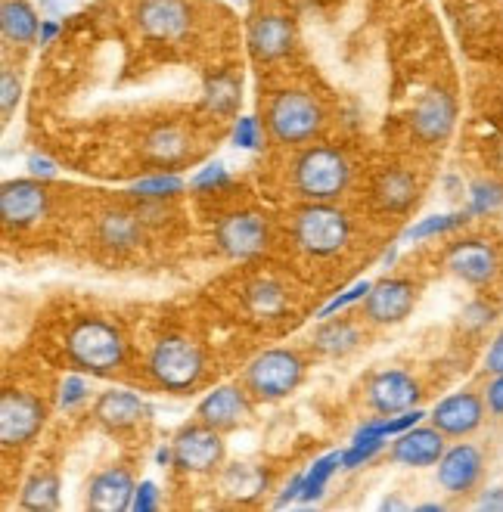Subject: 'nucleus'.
Segmentation results:
<instances>
[{
  "instance_id": "f257e3e1",
  "label": "nucleus",
  "mask_w": 503,
  "mask_h": 512,
  "mask_svg": "<svg viewBox=\"0 0 503 512\" xmlns=\"http://www.w3.org/2000/svg\"><path fill=\"white\" fill-rule=\"evenodd\" d=\"M69 364L91 376H115L128 367V339L106 317H78L66 333Z\"/></svg>"
},
{
  "instance_id": "f03ea898",
  "label": "nucleus",
  "mask_w": 503,
  "mask_h": 512,
  "mask_svg": "<svg viewBox=\"0 0 503 512\" xmlns=\"http://www.w3.org/2000/svg\"><path fill=\"white\" fill-rule=\"evenodd\" d=\"M351 159L336 146H305L292 162V190L305 202H336L351 184Z\"/></svg>"
},
{
  "instance_id": "7ed1b4c3",
  "label": "nucleus",
  "mask_w": 503,
  "mask_h": 512,
  "mask_svg": "<svg viewBox=\"0 0 503 512\" xmlns=\"http://www.w3.org/2000/svg\"><path fill=\"white\" fill-rule=\"evenodd\" d=\"M146 373L171 395H190L209 373V357L190 336H162L146 357Z\"/></svg>"
},
{
  "instance_id": "20e7f679",
  "label": "nucleus",
  "mask_w": 503,
  "mask_h": 512,
  "mask_svg": "<svg viewBox=\"0 0 503 512\" xmlns=\"http://www.w3.org/2000/svg\"><path fill=\"white\" fill-rule=\"evenodd\" d=\"M292 239L308 258H333L351 243V218L333 202H305L292 218Z\"/></svg>"
},
{
  "instance_id": "39448f33",
  "label": "nucleus",
  "mask_w": 503,
  "mask_h": 512,
  "mask_svg": "<svg viewBox=\"0 0 503 512\" xmlns=\"http://www.w3.org/2000/svg\"><path fill=\"white\" fill-rule=\"evenodd\" d=\"M305 354L295 348H268L249 360L243 385L255 401L274 404L289 398L305 379Z\"/></svg>"
},
{
  "instance_id": "423d86ee",
  "label": "nucleus",
  "mask_w": 503,
  "mask_h": 512,
  "mask_svg": "<svg viewBox=\"0 0 503 512\" xmlns=\"http://www.w3.org/2000/svg\"><path fill=\"white\" fill-rule=\"evenodd\" d=\"M268 134L280 146H305L323 131V109L305 90H277L264 112Z\"/></svg>"
},
{
  "instance_id": "0eeeda50",
  "label": "nucleus",
  "mask_w": 503,
  "mask_h": 512,
  "mask_svg": "<svg viewBox=\"0 0 503 512\" xmlns=\"http://www.w3.org/2000/svg\"><path fill=\"white\" fill-rule=\"evenodd\" d=\"M47 426V404L22 388H4L0 395V444L7 450L32 444Z\"/></svg>"
},
{
  "instance_id": "6e6552de",
  "label": "nucleus",
  "mask_w": 503,
  "mask_h": 512,
  "mask_svg": "<svg viewBox=\"0 0 503 512\" xmlns=\"http://www.w3.org/2000/svg\"><path fill=\"white\" fill-rule=\"evenodd\" d=\"M171 447H174V469L184 475H212L224 463V438L218 429L205 426L202 419L177 432Z\"/></svg>"
},
{
  "instance_id": "1a4fd4ad",
  "label": "nucleus",
  "mask_w": 503,
  "mask_h": 512,
  "mask_svg": "<svg viewBox=\"0 0 503 512\" xmlns=\"http://www.w3.org/2000/svg\"><path fill=\"white\" fill-rule=\"evenodd\" d=\"M271 243V227L268 218L258 212H230L215 224V246L221 255L233 261L255 258L268 249Z\"/></svg>"
},
{
  "instance_id": "9d476101",
  "label": "nucleus",
  "mask_w": 503,
  "mask_h": 512,
  "mask_svg": "<svg viewBox=\"0 0 503 512\" xmlns=\"http://www.w3.org/2000/svg\"><path fill=\"white\" fill-rule=\"evenodd\" d=\"M457 128V97L448 87H429L410 112V134L426 146H441Z\"/></svg>"
},
{
  "instance_id": "9b49d317",
  "label": "nucleus",
  "mask_w": 503,
  "mask_h": 512,
  "mask_svg": "<svg viewBox=\"0 0 503 512\" xmlns=\"http://www.w3.org/2000/svg\"><path fill=\"white\" fill-rule=\"evenodd\" d=\"M50 190L44 180L38 177H19V180H7L0 187V218H4L7 227H32L38 221H44L50 215Z\"/></svg>"
},
{
  "instance_id": "f8f14e48",
  "label": "nucleus",
  "mask_w": 503,
  "mask_h": 512,
  "mask_svg": "<svg viewBox=\"0 0 503 512\" xmlns=\"http://www.w3.org/2000/svg\"><path fill=\"white\" fill-rule=\"evenodd\" d=\"M448 270L466 286H491L500 274V252L485 236H463L445 255Z\"/></svg>"
},
{
  "instance_id": "ddd939ff",
  "label": "nucleus",
  "mask_w": 503,
  "mask_h": 512,
  "mask_svg": "<svg viewBox=\"0 0 503 512\" xmlns=\"http://www.w3.org/2000/svg\"><path fill=\"white\" fill-rule=\"evenodd\" d=\"M420 286L407 277H386L373 283V289L364 298V320L373 326H395L410 317L417 308Z\"/></svg>"
},
{
  "instance_id": "4468645a",
  "label": "nucleus",
  "mask_w": 503,
  "mask_h": 512,
  "mask_svg": "<svg viewBox=\"0 0 503 512\" xmlns=\"http://www.w3.org/2000/svg\"><path fill=\"white\" fill-rule=\"evenodd\" d=\"M137 28L150 41H184L193 28V4L190 0H140L137 4Z\"/></svg>"
},
{
  "instance_id": "2eb2a0df",
  "label": "nucleus",
  "mask_w": 503,
  "mask_h": 512,
  "mask_svg": "<svg viewBox=\"0 0 503 512\" xmlns=\"http://www.w3.org/2000/svg\"><path fill=\"white\" fill-rule=\"evenodd\" d=\"M485 413H488L485 395H479V391H454V395L441 398L432 407L429 423L448 438H466L472 432H479V426L485 423Z\"/></svg>"
},
{
  "instance_id": "dca6fc26",
  "label": "nucleus",
  "mask_w": 503,
  "mask_h": 512,
  "mask_svg": "<svg viewBox=\"0 0 503 512\" xmlns=\"http://www.w3.org/2000/svg\"><path fill=\"white\" fill-rule=\"evenodd\" d=\"M485 475V454L476 444H454L438 460V485L451 497H466L479 488Z\"/></svg>"
},
{
  "instance_id": "f3484780",
  "label": "nucleus",
  "mask_w": 503,
  "mask_h": 512,
  "mask_svg": "<svg viewBox=\"0 0 503 512\" xmlns=\"http://www.w3.org/2000/svg\"><path fill=\"white\" fill-rule=\"evenodd\" d=\"M420 382L413 379L407 370H379L367 382V404L379 416H395L420 401Z\"/></svg>"
},
{
  "instance_id": "a211bd4d",
  "label": "nucleus",
  "mask_w": 503,
  "mask_h": 512,
  "mask_svg": "<svg viewBox=\"0 0 503 512\" xmlns=\"http://www.w3.org/2000/svg\"><path fill=\"white\" fill-rule=\"evenodd\" d=\"M445 432L435 429L432 423L429 426H413L401 435H395L392 447H389V457L392 463L398 466H407V469H426V466H438V460L445 457Z\"/></svg>"
},
{
  "instance_id": "6ab92c4d",
  "label": "nucleus",
  "mask_w": 503,
  "mask_h": 512,
  "mask_svg": "<svg viewBox=\"0 0 503 512\" xmlns=\"http://www.w3.org/2000/svg\"><path fill=\"white\" fill-rule=\"evenodd\" d=\"M252 395L246 391V385H221L215 391H209L199 407H196V419H202L205 426H212L218 432H230L240 423L252 416Z\"/></svg>"
},
{
  "instance_id": "aec40b11",
  "label": "nucleus",
  "mask_w": 503,
  "mask_h": 512,
  "mask_svg": "<svg viewBox=\"0 0 503 512\" xmlns=\"http://www.w3.org/2000/svg\"><path fill=\"white\" fill-rule=\"evenodd\" d=\"M246 47L258 63H277L295 47V28L286 16H255L246 28Z\"/></svg>"
},
{
  "instance_id": "412c9836",
  "label": "nucleus",
  "mask_w": 503,
  "mask_h": 512,
  "mask_svg": "<svg viewBox=\"0 0 503 512\" xmlns=\"http://www.w3.org/2000/svg\"><path fill=\"white\" fill-rule=\"evenodd\" d=\"M137 481L128 466H109L97 472L87 485V509L94 512H125L134 503Z\"/></svg>"
},
{
  "instance_id": "4be33fe9",
  "label": "nucleus",
  "mask_w": 503,
  "mask_h": 512,
  "mask_svg": "<svg viewBox=\"0 0 503 512\" xmlns=\"http://www.w3.org/2000/svg\"><path fill=\"white\" fill-rule=\"evenodd\" d=\"M143 233H146V221L140 218L137 208H106L97 221V239L100 246L112 255H128L143 243Z\"/></svg>"
},
{
  "instance_id": "5701e85b",
  "label": "nucleus",
  "mask_w": 503,
  "mask_h": 512,
  "mask_svg": "<svg viewBox=\"0 0 503 512\" xmlns=\"http://www.w3.org/2000/svg\"><path fill=\"white\" fill-rule=\"evenodd\" d=\"M146 416H150V407H146V401L140 395H134V391L112 388V391H103L94 404V419L109 432L131 429V426L143 423Z\"/></svg>"
},
{
  "instance_id": "b1692460",
  "label": "nucleus",
  "mask_w": 503,
  "mask_h": 512,
  "mask_svg": "<svg viewBox=\"0 0 503 512\" xmlns=\"http://www.w3.org/2000/svg\"><path fill=\"white\" fill-rule=\"evenodd\" d=\"M361 342H364L361 323H354L348 317L317 320V329L311 333V348L323 357H345L351 351H358Z\"/></svg>"
},
{
  "instance_id": "393cba45",
  "label": "nucleus",
  "mask_w": 503,
  "mask_h": 512,
  "mask_svg": "<svg viewBox=\"0 0 503 512\" xmlns=\"http://www.w3.org/2000/svg\"><path fill=\"white\" fill-rule=\"evenodd\" d=\"M417 193H420V184L417 177L404 168H386L373 184V199L382 212L389 215H404L407 208L417 202Z\"/></svg>"
},
{
  "instance_id": "a878e982",
  "label": "nucleus",
  "mask_w": 503,
  "mask_h": 512,
  "mask_svg": "<svg viewBox=\"0 0 503 512\" xmlns=\"http://www.w3.org/2000/svg\"><path fill=\"white\" fill-rule=\"evenodd\" d=\"M41 22L28 0H0V35L7 44H35Z\"/></svg>"
},
{
  "instance_id": "bb28decb",
  "label": "nucleus",
  "mask_w": 503,
  "mask_h": 512,
  "mask_svg": "<svg viewBox=\"0 0 503 512\" xmlns=\"http://www.w3.org/2000/svg\"><path fill=\"white\" fill-rule=\"evenodd\" d=\"M143 153H146V159L162 168H174L190 156V137L177 125H159L150 131V137H146Z\"/></svg>"
},
{
  "instance_id": "cd10ccee",
  "label": "nucleus",
  "mask_w": 503,
  "mask_h": 512,
  "mask_svg": "<svg viewBox=\"0 0 503 512\" xmlns=\"http://www.w3.org/2000/svg\"><path fill=\"white\" fill-rule=\"evenodd\" d=\"M246 308L258 317V320H277L286 314L289 308V292L283 283L271 280V277H261L252 280L246 286Z\"/></svg>"
},
{
  "instance_id": "c85d7f7f",
  "label": "nucleus",
  "mask_w": 503,
  "mask_h": 512,
  "mask_svg": "<svg viewBox=\"0 0 503 512\" xmlns=\"http://www.w3.org/2000/svg\"><path fill=\"white\" fill-rule=\"evenodd\" d=\"M240 100H243V84L233 72H221V75L205 81L202 103L209 112L230 118V115H236V109H240Z\"/></svg>"
},
{
  "instance_id": "c756f323",
  "label": "nucleus",
  "mask_w": 503,
  "mask_h": 512,
  "mask_svg": "<svg viewBox=\"0 0 503 512\" xmlns=\"http://www.w3.org/2000/svg\"><path fill=\"white\" fill-rule=\"evenodd\" d=\"M19 506L32 512H53L59 509V475L53 469H41L25 481L19 494Z\"/></svg>"
},
{
  "instance_id": "7c9ffc66",
  "label": "nucleus",
  "mask_w": 503,
  "mask_h": 512,
  "mask_svg": "<svg viewBox=\"0 0 503 512\" xmlns=\"http://www.w3.org/2000/svg\"><path fill=\"white\" fill-rule=\"evenodd\" d=\"M469 221H472L469 208H463V212H448V215L420 218L417 224H410V227L401 233V243H423V239H432V236H445V233H454V230L466 227Z\"/></svg>"
},
{
  "instance_id": "2f4dec72",
  "label": "nucleus",
  "mask_w": 503,
  "mask_h": 512,
  "mask_svg": "<svg viewBox=\"0 0 503 512\" xmlns=\"http://www.w3.org/2000/svg\"><path fill=\"white\" fill-rule=\"evenodd\" d=\"M224 494L233 500H255L264 488H268V472L258 466H230L224 472Z\"/></svg>"
},
{
  "instance_id": "473e14b6",
  "label": "nucleus",
  "mask_w": 503,
  "mask_h": 512,
  "mask_svg": "<svg viewBox=\"0 0 503 512\" xmlns=\"http://www.w3.org/2000/svg\"><path fill=\"white\" fill-rule=\"evenodd\" d=\"M342 469V450H330V454L317 457L308 472H305V485H302V503H317L323 494H327L330 478Z\"/></svg>"
},
{
  "instance_id": "72a5a7b5",
  "label": "nucleus",
  "mask_w": 503,
  "mask_h": 512,
  "mask_svg": "<svg viewBox=\"0 0 503 512\" xmlns=\"http://www.w3.org/2000/svg\"><path fill=\"white\" fill-rule=\"evenodd\" d=\"M466 208L472 218H488L503 208V180L497 177H479L469 184L466 193Z\"/></svg>"
},
{
  "instance_id": "f704fd0d",
  "label": "nucleus",
  "mask_w": 503,
  "mask_h": 512,
  "mask_svg": "<svg viewBox=\"0 0 503 512\" xmlns=\"http://www.w3.org/2000/svg\"><path fill=\"white\" fill-rule=\"evenodd\" d=\"M190 184L181 177V174H174V171H162V174H150V177H140V180H134L131 184V193L137 196V199H159V202H165V199H174V196H181L184 190H187Z\"/></svg>"
},
{
  "instance_id": "c9c22d12",
  "label": "nucleus",
  "mask_w": 503,
  "mask_h": 512,
  "mask_svg": "<svg viewBox=\"0 0 503 512\" xmlns=\"http://www.w3.org/2000/svg\"><path fill=\"white\" fill-rule=\"evenodd\" d=\"M386 447V438H351V444L342 450V469H361L370 460H376Z\"/></svg>"
},
{
  "instance_id": "e433bc0d",
  "label": "nucleus",
  "mask_w": 503,
  "mask_h": 512,
  "mask_svg": "<svg viewBox=\"0 0 503 512\" xmlns=\"http://www.w3.org/2000/svg\"><path fill=\"white\" fill-rule=\"evenodd\" d=\"M497 314H500L497 301L472 298L469 305L463 308V314H460V323H463V329H469V333H482V329H488L497 320Z\"/></svg>"
},
{
  "instance_id": "4c0bfd02",
  "label": "nucleus",
  "mask_w": 503,
  "mask_h": 512,
  "mask_svg": "<svg viewBox=\"0 0 503 512\" xmlns=\"http://www.w3.org/2000/svg\"><path fill=\"white\" fill-rule=\"evenodd\" d=\"M373 289V283L370 280H358L354 286H348L345 292H339V295H333L327 305H323L320 311H317V320H327V317H336L339 311H345V308H351V305H358V301H364L367 298V292Z\"/></svg>"
},
{
  "instance_id": "58836bf2",
  "label": "nucleus",
  "mask_w": 503,
  "mask_h": 512,
  "mask_svg": "<svg viewBox=\"0 0 503 512\" xmlns=\"http://www.w3.org/2000/svg\"><path fill=\"white\" fill-rule=\"evenodd\" d=\"M227 184H230V171L221 162L205 165L190 177V190L196 193H215V190H224Z\"/></svg>"
},
{
  "instance_id": "ea45409f",
  "label": "nucleus",
  "mask_w": 503,
  "mask_h": 512,
  "mask_svg": "<svg viewBox=\"0 0 503 512\" xmlns=\"http://www.w3.org/2000/svg\"><path fill=\"white\" fill-rule=\"evenodd\" d=\"M87 398H91V385H87V379L78 376V373L66 376L63 385H59V407H63V410H75Z\"/></svg>"
},
{
  "instance_id": "a19ab883",
  "label": "nucleus",
  "mask_w": 503,
  "mask_h": 512,
  "mask_svg": "<svg viewBox=\"0 0 503 512\" xmlns=\"http://www.w3.org/2000/svg\"><path fill=\"white\" fill-rule=\"evenodd\" d=\"M233 143L240 146V149H261L264 131H261L258 118H252V115L236 118V125H233Z\"/></svg>"
},
{
  "instance_id": "79ce46f5",
  "label": "nucleus",
  "mask_w": 503,
  "mask_h": 512,
  "mask_svg": "<svg viewBox=\"0 0 503 512\" xmlns=\"http://www.w3.org/2000/svg\"><path fill=\"white\" fill-rule=\"evenodd\" d=\"M19 100H22V81L13 69H4L0 72V112H4V118L13 115Z\"/></svg>"
},
{
  "instance_id": "37998d69",
  "label": "nucleus",
  "mask_w": 503,
  "mask_h": 512,
  "mask_svg": "<svg viewBox=\"0 0 503 512\" xmlns=\"http://www.w3.org/2000/svg\"><path fill=\"white\" fill-rule=\"evenodd\" d=\"M134 512H156L159 509V485L156 481H140L137 491H134Z\"/></svg>"
},
{
  "instance_id": "c03bdc74",
  "label": "nucleus",
  "mask_w": 503,
  "mask_h": 512,
  "mask_svg": "<svg viewBox=\"0 0 503 512\" xmlns=\"http://www.w3.org/2000/svg\"><path fill=\"white\" fill-rule=\"evenodd\" d=\"M482 367H485V373H488V376H503V329L494 336V342L488 345Z\"/></svg>"
},
{
  "instance_id": "a18cd8bd",
  "label": "nucleus",
  "mask_w": 503,
  "mask_h": 512,
  "mask_svg": "<svg viewBox=\"0 0 503 512\" xmlns=\"http://www.w3.org/2000/svg\"><path fill=\"white\" fill-rule=\"evenodd\" d=\"M485 404H488V413L491 416H497V419H503V376H494L488 385H485Z\"/></svg>"
},
{
  "instance_id": "49530a36",
  "label": "nucleus",
  "mask_w": 503,
  "mask_h": 512,
  "mask_svg": "<svg viewBox=\"0 0 503 512\" xmlns=\"http://www.w3.org/2000/svg\"><path fill=\"white\" fill-rule=\"evenodd\" d=\"M25 165H28V174L38 177V180H53L56 177V162L41 156V153H32L25 159Z\"/></svg>"
},
{
  "instance_id": "de8ad7c7",
  "label": "nucleus",
  "mask_w": 503,
  "mask_h": 512,
  "mask_svg": "<svg viewBox=\"0 0 503 512\" xmlns=\"http://www.w3.org/2000/svg\"><path fill=\"white\" fill-rule=\"evenodd\" d=\"M302 485H305V472L292 475V478H289V485H286V488L280 491V497L274 500V506H277V509H286L289 503H295V500L302 497Z\"/></svg>"
},
{
  "instance_id": "09e8293b",
  "label": "nucleus",
  "mask_w": 503,
  "mask_h": 512,
  "mask_svg": "<svg viewBox=\"0 0 503 512\" xmlns=\"http://www.w3.org/2000/svg\"><path fill=\"white\" fill-rule=\"evenodd\" d=\"M476 509H485V512H503V485H500V488H488V491L476 500Z\"/></svg>"
},
{
  "instance_id": "8fccbe9b",
  "label": "nucleus",
  "mask_w": 503,
  "mask_h": 512,
  "mask_svg": "<svg viewBox=\"0 0 503 512\" xmlns=\"http://www.w3.org/2000/svg\"><path fill=\"white\" fill-rule=\"evenodd\" d=\"M72 4L75 0H41V13H47L50 19H59L72 10Z\"/></svg>"
},
{
  "instance_id": "3c124183",
  "label": "nucleus",
  "mask_w": 503,
  "mask_h": 512,
  "mask_svg": "<svg viewBox=\"0 0 503 512\" xmlns=\"http://www.w3.org/2000/svg\"><path fill=\"white\" fill-rule=\"evenodd\" d=\"M56 35H59V19H44V22H41V35H38V41H41V44H53Z\"/></svg>"
},
{
  "instance_id": "603ef678",
  "label": "nucleus",
  "mask_w": 503,
  "mask_h": 512,
  "mask_svg": "<svg viewBox=\"0 0 503 512\" xmlns=\"http://www.w3.org/2000/svg\"><path fill=\"white\" fill-rule=\"evenodd\" d=\"M491 162H494V168L503 174V137H497V140H494V149H491Z\"/></svg>"
},
{
  "instance_id": "864d4df0",
  "label": "nucleus",
  "mask_w": 503,
  "mask_h": 512,
  "mask_svg": "<svg viewBox=\"0 0 503 512\" xmlns=\"http://www.w3.org/2000/svg\"><path fill=\"white\" fill-rule=\"evenodd\" d=\"M156 463L159 466H174V447H159L156 450Z\"/></svg>"
},
{
  "instance_id": "5fc2aeb1",
  "label": "nucleus",
  "mask_w": 503,
  "mask_h": 512,
  "mask_svg": "<svg viewBox=\"0 0 503 512\" xmlns=\"http://www.w3.org/2000/svg\"><path fill=\"white\" fill-rule=\"evenodd\" d=\"M379 509H404V503L398 497H386V500L379 503Z\"/></svg>"
},
{
  "instance_id": "6e6d98bb",
  "label": "nucleus",
  "mask_w": 503,
  "mask_h": 512,
  "mask_svg": "<svg viewBox=\"0 0 503 512\" xmlns=\"http://www.w3.org/2000/svg\"><path fill=\"white\" fill-rule=\"evenodd\" d=\"M420 509L423 512H441V509H445V503H423Z\"/></svg>"
},
{
  "instance_id": "4d7b16f0",
  "label": "nucleus",
  "mask_w": 503,
  "mask_h": 512,
  "mask_svg": "<svg viewBox=\"0 0 503 512\" xmlns=\"http://www.w3.org/2000/svg\"><path fill=\"white\" fill-rule=\"evenodd\" d=\"M395 258H398V249H389V252H386V258H382V264L389 267V264H395Z\"/></svg>"
},
{
  "instance_id": "13d9d810",
  "label": "nucleus",
  "mask_w": 503,
  "mask_h": 512,
  "mask_svg": "<svg viewBox=\"0 0 503 512\" xmlns=\"http://www.w3.org/2000/svg\"><path fill=\"white\" fill-rule=\"evenodd\" d=\"M500 115H503V97H500Z\"/></svg>"
},
{
  "instance_id": "bf43d9fd",
  "label": "nucleus",
  "mask_w": 503,
  "mask_h": 512,
  "mask_svg": "<svg viewBox=\"0 0 503 512\" xmlns=\"http://www.w3.org/2000/svg\"><path fill=\"white\" fill-rule=\"evenodd\" d=\"M233 4H240V0H233Z\"/></svg>"
}]
</instances>
